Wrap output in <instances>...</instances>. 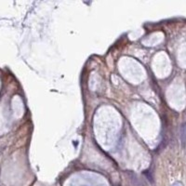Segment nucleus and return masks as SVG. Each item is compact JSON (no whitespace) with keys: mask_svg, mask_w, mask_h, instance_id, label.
Listing matches in <instances>:
<instances>
[{"mask_svg":"<svg viewBox=\"0 0 186 186\" xmlns=\"http://www.w3.org/2000/svg\"><path fill=\"white\" fill-rule=\"evenodd\" d=\"M118 186H120V185H118Z\"/></svg>","mask_w":186,"mask_h":186,"instance_id":"nucleus-2","label":"nucleus"},{"mask_svg":"<svg viewBox=\"0 0 186 186\" xmlns=\"http://www.w3.org/2000/svg\"><path fill=\"white\" fill-rule=\"evenodd\" d=\"M129 176H130V181H131V182L133 183L134 186H146L145 182L143 181V179H140L137 175L134 174V173L130 172Z\"/></svg>","mask_w":186,"mask_h":186,"instance_id":"nucleus-1","label":"nucleus"}]
</instances>
